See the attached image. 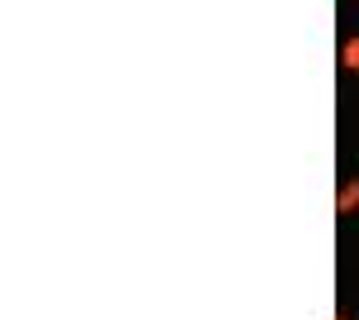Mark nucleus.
<instances>
[{"mask_svg": "<svg viewBox=\"0 0 359 320\" xmlns=\"http://www.w3.org/2000/svg\"><path fill=\"white\" fill-rule=\"evenodd\" d=\"M355 211H359V177H350L335 191V215H355Z\"/></svg>", "mask_w": 359, "mask_h": 320, "instance_id": "f257e3e1", "label": "nucleus"}, {"mask_svg": "<svg viewBox=\"0 0 359 320\" xmlns=\"http://www.w3.org/2000/svg\"><path fill=\"white\" fill-rule=\"evenodd\" d=\"M340 62H345L350 72H359V39H345V48H340Z\"/></svg>", "mask_w": 359, "mask_h": 320, "instance_id": "f03ea898", "label": "nucleus"}, {"mask_svg": "<svg viewBox=\"0 0 359 320\" xmlns=\"http://www.w3.org/2000/svg\"><path fill=\"white\" fill-rule=\"evenodd\" d=\"M335 320H350V316H335Z\"/></svg>", "mask_w": 359, "mask_h": 320, "instance_id": "7ed1b4c3", "label": "nucleus"}]
</instances>
